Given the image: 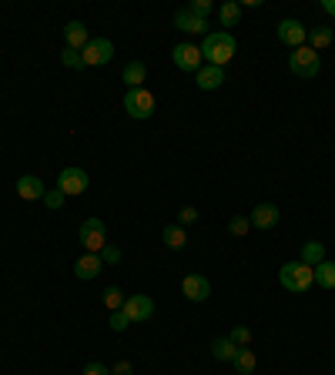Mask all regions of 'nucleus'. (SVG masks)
I'll use <instances>...</instances> for the list:
<instances>
[{
	"label": "nucleus",
	"instance_id": "f257e3e1",
	"mask_svg": "<svg viewBox=\"0 0 335 375\" xmlns=\"http://www.w3.org/2000/svg\"><path fill=\"white\" fill-rule=\"evenodd\" d=\"M235 37H231L228 30H214V34H205V41H201V57L208 60L212 67H225L231 57H235Z\"/></svg>",
	"mask_w": 335,
	"mask_h": 375
},
{
	"label": "nucleus",
	"instance_id": "f03ea898",
	"mask_svg": "<svg viewBox=\"0 0 335 375\" xmlns=\"http://www.w3.org/2000/svg\"><path fill=\"white\" fill-rule=\"evenodd\" d=\"M278 282H282V288L285 292H308V288L315 285V271L308 268L305 261H289V265H282L278 268Z\"/></svg>",
	"mask_w": 335,
	"mask_h": 375
},
{
	"label": "nucleus",
	"instance_id": "7ed1b4c3",
	"mask_svg": "<svg viewBox=\"0 0 335 375\" xmlns=\"http://www.w3.org/2000/svg\"><path fill=\"white\" fill-rule=\"evenodd\" d=\"M289 71L295 77H319V71H322L319 50H312L308 44L299 47V50H292L289 54Z\"/></svg>",
	"mask_w": 335,
	"mask_h": 375
},
{
	"label": "nucleus",
	"instance_id": "20e7f679",
	"mask_svg": "<svg viewBox=\"0 0 335 375\" xmlns=\"http://www.w3.org/2000/svg\"><path fill=\"white\" fill-rule=\"evenodd\" d=\"M124 111L135 121H148L154 114V94L148 88H131L124 94Z\"/></svg>",
	"mask_w": 335,
	"mask_h": 375
},
{
	"label": "nucleus",
	"instance_id": "39448f33",
	"mask_svg": "<svg viewBox=\"0 0 335 375\" xmlns=\"http://www.w3.org/2000/svg\"><path fill=\"white\" fill-rule=\"evenodd\" d=\"M81 245H84L88 255H101V248L107 245V228L101 218H88L81 225Z\"/></svg>",
	"mask_w": 335,
	"mask_h": 375
},
{
	"label": "nucleus",
	"instance_id": "423d86ee",
	"mask_svg": "<svg viewBox=\"0 0 335 375\" xmlns=\"http://www.w3.org/2000/svg\"><path fill=\"white\" fill-rule=\"evenodd\" d=\"M88 184H91L88 171H84V168H77V165L64 168L61 175H57V188H61L67 198H71V195H84V191H88Z\"/></svg>",
	"mask_w": 335,
	"mask_h": 375
},
{
	"label": "nucleus",
	"instance_id": "0eeeda50",
	"mask_svg": "<svg viewBox=\"0 0 335 375\" xmlns=\"http://www.w3.org/2000/svg\"><path fill=\"white\" fill-rule=\"evenodd\" d=\"M171 60H175L178 71H188V74H198L201 67H205L201 47H195V44H178L175 50H171Z\"/></svg>",
	"mask_w": 335,
	"mask_h": 375
},
{
	"label": "nucleus",
	"instance_id": "6e6552de",
	"mask_svg": "<svg viewBox=\"0 0 335 375\" xmlns=\"http://www.w3.org/2000/svg\"><path fill=\"white\" fill-rule=\"evenodd\" d=\"M81 57H84V67H104L114 57V44L107 37H91V44L81 50Z\"/></svg>",
	"mask_w": 335,
	"mask_h": 375
},
{
	"label": "nucleus",
	"instance_id": "1a4fd4ad",
	"mask_svg": "<svg viewBox=\"0 0 335 375\" xmlns=\"http://www.w3.org/2000/svg\"><path fill=\"white\" fill-rule=\"evenodd\" d=\"M275 34H278V41H282L285 47H292V50L305 47V41H308V30H305L299 20H292V17H285V20L275 27Z\"/></svg>",
	"mask_w": 335,
	"mask_h": 375
},
{
	"label": "nucleus",
	"instance_id": "9d476101",
	"mask_svg": "<svg viewBox=\"0 0 335 375\" xmlns=\"http://www.w3.org/2000/svg\"><path fill=\"white\" fill-rule=\"evenodd\" d=\"M121 312L128 315V322H148L154 315V301L151 295H128Z\"/></svg>",
	"mask_w": 335,
	"mask_h": 375
},
{
	"label": "nucleus",
	"instance_id": "9b49d317",
	"mask_svg": "<svg viewBox=\"0 0 335 375\" xmlns=\"http://www.w3.org/2000/svg\"><path fill=\"white\" fill-rule=\"evenodd\" d=\"M182 292H184V299L188 301H208V295H212V282H208L205 275H184Z\"/></svg>",
	"mask_w": 335,
	"mask_h": 375
},
{
	"label": "nucleus",
	"instance_id": "f8f14e48",
	"mask_svg": "<svg viewBox=\"0 0 335 375\" xmlns=\"http://www.w3.org/2000/svg\"><path fill=\"white\" fill-rule=\"evenodd\" d=\"M44 181L37 178V175H24V178L17 181V195L24 198V201H44Z\"/></svg>",
	"mask_w": 335,
	"mask_h": 375
},
{
	"label": "nucleus",
	"instance_id": "ddd939ff",
	"mask_svg": "<svg viewBox=\"0 0 335 375\" xmlns=\"http://www.w3.org/2000/svg\"><path fill=\"white\" fill-rule=\"evenodd\" d=\"M248 221H252V228H261V231H268V228L278 225V208H275V205H259V208H252Z\"/></svg>",
	"mask_w": 335,
	"mask_h": 375
},
{
	"label": "nucleus",
	"instance_id": "4468645a",
	"mask_svg": "<svg viewBox=\"0 0 335 375\" xmlns=\"http://www.w3.org/2000/svg\"><path fill=\"white\" fill-rule=\"evenodd\" d=\"M101 271H104L101 255H84V258H77V265H74V275L81 282H91V278H97Z\"/></svg>",
	"mask_w": 335,
	"mask_h": 375
},
{
	"label": "nucleus",
	"instance_id": "2eb2a0df",
	"mask_svg": "<svg viewBox=\"0 0 335 375\" xmlns=\"http://www.w3.org/2000/svg\"><path fill=\"white\" fill-rule=\"evenodd\" d=\"M195 84H198L201 90H214L225 84V67H212V64H205L198 74H195Z\"/></svg>",
	"mask_w": 335,
	"mask_h": 375
},
{
	"label": "nucleus",
	"instance_id": "dca6fc26",
	"mask_svg": "<svg viewBox=\"0 0 335 375\" xmlns=\"http://www.w3.org/2000/svg\"><path fill=\"white\" fill-rule=\"evenodd\" d=\"M64 41L71 50H84V47L91 44V37H88V27L81 24V20H71L67 27H64Z\"/></svg>",
	"mask_w": 335,
	"mask_h": 375
},
{
	"label": "nucleus",
	"instance_id": "f3484780",
	"mask_svg": "<svg viewBox=\"0 0 335 375\" xmlns=\"http://www.w3.org/2000/svg\"><path fill=\"white\" fill-rule=\"evenodd\" d=\"M175 27L178 30H184V34H205L208 30V24L201 20V17H195L188 7H182L178 14H175Z\"/></svg>",
	"mask_w": 335,
	"mask_h": 375
},
{
	"label": "nucleus",
	"instance_id": "a211bd4d",
	"mask_svg": "<svg viewBox=\"0 0 335 375\" xmlns=\"http://www.w3.org/2000/svg\"><path fill=\"white\" fill-rule=\"evenodd\" d=\"M144 77H148V67H144L141 60H128V64H124L121 81L128 84V90H131V88H144Z\"/></svg>",
	"mask_w": 335,
	"mask_h": 375
},
{
	"label": "nucleus",
	"instance_id": "6ab92c4d",
	"mask_svg": "<svg viewBox=\"0 0 335 375\" xmlns=\"http://www.w3.org/2000/svg\"><path fill=\"white\" fill-rule=\"evenodd\" d=\"M312 271H315V285H319V288H325V292H329V288H335V261H329V258H325V261H319Z\"/></svg>",
	"mask_w": 335,
	"mask_h": 375
},
{
	"label": "nucleus",
	"instance_id": "aec40b11",
	"mask_svg": "<svg viewBox=\"0 0 335 375\" xmlns=\"http://www.w3.org/2000/svg\"><path fill=\"white\" fill-rule=\"evenodd\" d=\"M299 261H305L308 268H315L319 261H325V245L322 241H305L302 245V258Z\"/></svg>",
	"mask_w": 335,
	"mask_h": 375
},
{
	"label": "nucleus",
	"instance_id": "412c9836",
	"mask_svg": "<svg viewBox=\"0 0 335 375\" xmlns=\"http://www.w3.org/2000/svg\"><path fill=\"white\" fill-rule=\"evenodd\" d=\"M212 355L218 362H235V355H238V346H235L231 339H214V342H212Z\"/></svg>",
	"mask_w": 335,
	"mask_h": 375
},
{
	"label": "nucleus",
	"instance_id": "4be33fe9",
	"mask_svg": "<svg viewBox=\"0 0 335 375\" xmlns=\"http://www.w3.org/2000/svg\"><path fill=\"white\" fill-rule=\"evenodd\" d=\"M231 365L238 369V375H252L255 372V365H259V359H255V352H252V348H238V355H235Z\"/></svg>",
	"mask_w": 335,
	"mask_h": 375
},
{
	"label": "nucleus",
	"instance_id": "5701e85b",
	"mask_svg": "<svg viewBox=\"0 0 335 375\" xmlns=\"http://www.w3.org/2000/svg\"><path fill=\"white\" fill-rule=\"evenodd\" d=\"M165 245L171 248V252H182L184 245H188V235H184L182 225H168L165 228Z\"/></svg>",
	"mask_w": 335,
	"mask_h": 375
},
{
	"label": "nucleus",
	"instance_id": "b1692460",
	"mask_svg": "<svg viewBox=\"0 0 335 375\" xmlns=\"http://www.w3.org/2000/svg\"><path fill=\"white\" fill-rule=\"evenodd\" d=\"M221 27H235L238 20H242V4L238 0H228V4H221Z\"/></svg>",
	"mask_w": 335,
	"mask_h": 375
},
{
	"label": "nucleus",
	"instance_id": "393cba45",
	"mask_svg": "<svg viewBox=\"0 0 335 375\" xmlns=\"http://www.w3.org/2000/svg\"><path fill=\"white\" fill-rule=\"evenodd\" d=\"M308 41H312V50H322V47L332 44V30H329V27H315L312 34H308Z\"/></svg>",
	"mask_w": 335,
	"mask_h": 375
},
{
	"label": "nucleus",
	"instance_id": "a878e982",
	"mask_svg": "<svg viewBox=\"0 0 335 375\" xmlns=\"http://www.w3.org/2000/svg\"><path fill=\"white\" fill-rule=\"evenodd\" d=\"M104 305L111 308V312H121V308H124V292H121V288H114V285L107 288V292H104Z\"/></svg>",
	"mask_w": 335,
	"mask_h": 375
},
{
	"label": "nucleus",
	"instance_id": "bb28decb",
	"mask_svg": "<svg viewBox=\"0 0 335 375\" xmlns=\"http://www.w3.org/2000/svg\"><path fill=\"white\" fill-rule=\"evenodd\" d=\"M61 64H64V67H71V71H81V67H84V57H81V50H71V47H64Z\"/></svg>",
	"mask_w": 335,
	"mask_h": 375
},
{
	"label": "nucleus",
	"instance_id": "cd10ccee",
	"mask_svg": "<svg viewBox=\"0 0 335 375\" xmlns=\"http://www.w3.org/2000/svg\"><path fill=\"white\" fill-rule=\"evenodd\" d=\"M228 339H231V342H235L238 348H248V342H252V329H248V325H235Z\"/></svg>",
	"mask_w": 335,
	"mask_h": 375
},
{
	"label": "nucleus",
	"instance_id": "c85d7f7f",
	"mask_svg": "<svg viewBox=\"0 0 335 375\" xmlns=\"http://www.w3.org/2000/svg\"><path fill=\"white\" fill-rule=\"evenodd\" d=\"M64 198H67V195H64L61 188H50V191H44V205H47L50 211H57V208L64 205Z\"/></svg>",
	"mask_w": 335,
	"mask_h": 375
},
{
	"label": "nucleus",
	"instance_id": "c756f323",
	"mask_svg": "<svg viewBox=\"0 0 335 375\" xmlns=\"http://www.w3.org/2000/svg\"><path fill=\"white\" fill-rule=\"evenodd\" d=\"M101 261H104V265H118V261H121V248L107 241L104 248H101Z\"/></svg>",
	"mask_w": 335,
	"mask_h": 375
},
{
	"label": "nucleus",
	"instance_id": "7c9ffc66",
	"mask_svg": "<svg viewBox=\"0 0 335 375\" xmlns=\"http://www.w3.org/2000/svg\"><path fill=\"white\" fill-rule=\"evenodd\" d=\"M188 11H191L195 17H201V20H205V17L212 14V0H191V4H188Z\"/></svg>",
	"mask_w": 335,
	"mask_h": 375
},
{
	"label": "nucleus",
	"instance_id": "2f4dec72",
	"mask_svg": "<svg viewBox=\"0 0 335 375\" xmlns=\"http://www.w3.org/2000/svg\"><path fill=\"white\" fill-rule=\"evenodd\" d=\"M248 228H252V221H248L245 214H238V218H231V221H228L231 235H248Z\"/></svg>",
	"mask_w": 335,
	"mask_h": 375
},
{
	"label": "nucleus",
	"instance_id": "473e14b6",
	"mask_svg": "<svg viewBox=\"0 0 335 375\" xmlns=\"http://www.w3.org/2000/svg\"><path fill=\"white\" fill-rule=\"evenodd\" d=\"M195 221H198V208H191V205H188V208L178 211V225H182V228L195 225Z\"/></svg>",
	"mask_w": 335,
	"mask_h": 375
},
{
	"label": "nucleus",
	"instance_id": "72a5a7b5",
	"mask_svg": "<svg viewBox=\"0 0 335 375\" xmlns=\"http://www.w3.org/2000/svg\"><path fill=\"white\" fill-rule=\"evenodd\" d=\"M128 325H131V322H128V315H124V312H111V329H114V332H124Z\"/></svg>",
	"mask_w": 335,
	"mask_h": 375
},
{
	"label": "nucleus",
	"instance_id": "f704fd0d",
	"mask_svg": "<svg viewBox=\"0 0 335 375\" xmlns=\"http://www.w3.org/2000/svg\"><path fill=\"white\" fill-rule=\"evenodd\" d=\"M84 375H111V369H107L104 362H88V365H84Z\"/></svg>",
	"mask_w": 335,
	"mask_h": 375
},
{
	"label": "nucleus",
	"instance_id": "c9c22d12",
	"mask_svg": "<svg viewBox=\"0 0 335 375\" xmlns=\"http://www.w3.org/2000/svg\"><path fill=\"white\" fill-rule=\"evenodd\" d=\"M111 375H131V362H118V365L111 369Z\"/></svg>",
	"mask_w": 335,
	"mask_h": 375
},
{
	"label": "nucleus",
	"instance_id": "e433bc0d",
	"mask_svg": "<svg viewBox=\"0 0 335 375\" xmlns=\"http://www.w3.org/2000/svg\"><path fill=\"white\" fill-rule=\"evenodd\" d=\"M322 11L329 17H335V0H322Z\"/></svg>",
	"mask_w": 335,
	"mask_h": 375
}]
</instances>
